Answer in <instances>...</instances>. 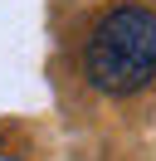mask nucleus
I'll list each match as a JSON object with an SVG mask.
<instances>
[{"label":"nucleus","mask_w":156,"mask_h":161,"mask_svg":"<svg viewBox=\"0 0 156 161\" xmlns=\"http://www.w3.org/2000/svg\"><path fill=\"white\" fill-rule=\"evenodd\" d=\"M83 73L98 93H112V98L146 88L156 78V10L146 5L107 10L83 44Z\"/></svg>","instance_id":"nucleus-1"},{"label":"nucleus","mask_w":156,"mask_h":161,"mask_svg":"<svg viewBox=\"0 0 156 161\" xmlns=\"http://www.w3.org/2000/svg\"><path fill=\"white\" fill-rule=\"evenodd\" d=\"M0 161H20V156H5V151H0Z\"/></svg>","instance_id":"nucleus-2"}]
</instances>
